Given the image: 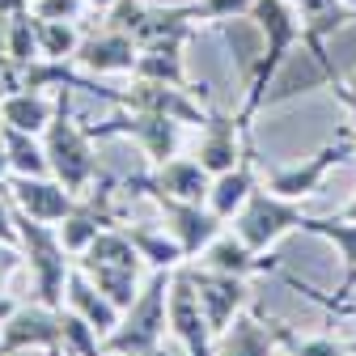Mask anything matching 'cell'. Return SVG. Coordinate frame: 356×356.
I'll list each match as a JSON object with an SVG mask.
<instances>
[{
  "label": "cell",
  "mask_w": 356,
  "mask_h": 356,
  "mask_svg": "<svg viewBox=\"0 0 356 356\" xmlns=\"http://www.w3.org/2000/svg\"><path fill=\"white\" fill-rule=\"evenodd\" d=\"M9 56H13L17 72L38 60V34H34V13H30V5H22V9L9 13Z\"/></svg>",
  "instance_id": "28"
},
{
  "label": "cell",
  "mask_w": 356,
  "mask_h": 356,
  "mask_svg": "<svg viewBox=\"0 0 356 356\" xmlns=\"http://www.w3.org/2000/svg\"><path fill=\"white\" fill-rule=\"evenodd\" d=\"M17 305H22V301H17V297H9V293H5V289H0V323H9V318H13V314H17Z\"/></svg>",
  "instance_id": "35"
},
{
  "label": "cell",
  "mask_w": 356,
  "mask_h": 356,
  "mask_svg": "<svg viewBox=\"0 0 356 356\" xmlns=\"http://www.w3.org/2000/svg\"><path fill=\"white\" fill-rule=\"evenodd\" d=\"M343 5H348V9H352V13H356V0H343Z\"/></svg>",
  "instance_id": "40"
},
{
  "label": "cell",
  "mask_w": 356,
  "mask_h": 356,
  "mask_svg": "<svg viewBox=\"0 0 356 356\" xmlns=\"http://www.w3.org/2000/svg\"><path fill=\"white\" fill-rule=\"evenodd\" d=\"M254 187H259V153H254V145H250V153H246L242 165H234V170H225V174H216V178H212L208 208L229 225V220L242 212V204L254 195Z\"/></svg>",
  "instance_id": "19"
},
{
  "label": "cell",
  "mask_w": 356,
  "mask_h": 356,
  "mask_svg": "<svg viewBox=\"0 0 356 356\" xmlns=\"http://www.w3.org/2000/svg\"><path fill=\"white\" fill-rule=\"evenodd\" d=\"M123 234L131 238V246L140 250L145 267H165V272H174V267L187 263L183 246H178V238L165 225H153V220H136V225H127V220H123Z\"/></svg>",
  "instance_id": "21"
},
{
  "label": "cell",
  "mask_w": 356,
  "mask_h": 356,
  "mask_svg": "<svg viewBox=\"0 0 356 356\" xmlns=\"http://www.w3.org/2000/svg\"><path fill=\"white\" fill-rule=\"evenodd\" d=\"M195 263H204V267H216V272H229V276H272L276 267H280V259H272V254H259V250H250L234 229H220L212 242H208V250L195 259Z\"/></svg>",
  "instance_id": "16"
},
{
  "label": "cell",
  "mask_w": 356,
  "mask_h": 356,
  "mask_svg": "<svg viewBox=\"0 0 356 356\" xmlns=\"http://www.w3.org/2000/svg\"><path fill=\"white\" fill-rule=\"evenodd\" d=\"M115 106H131V111H153V115H170L178 123L204 127L212 106H204L191 89L183 85H165V81H149V76H127V85H119V102Z\"/></svg>",
  "instance_id": "9"
},
{
  "label": "cell",
  "mask_w": 356,
  "mask_h": 356,
  "mask_svg": "<svg viewBox=\"0 0 356 356\" xmlns=\"http://www.w3.org/2000/svg\"><path fill=\"white\" fill-rule=\"evenodd\" d=\"M26 263V254H22V246H5L0 242V289H5V280L17 272V267Z\"/></svg>",
  "instance_id": "32"
},
{
  "label": "cell",
  "mask_w": 356,
  "mask_h": 356,
  "mask_svg": "<svg viewBox=\"0 0 356 356\" xmlns=\"http://www.w3.org/2000/svg\"><path fill=\"white\" fill-rule=\"evenodd\" d=\"M0 356H5V352H0Z\"/></svg>",
  "instance_id": "43"
},
{
  "label": "cell",
  "mask_w": 356,
  "mask_h": 356,
  "mask_svg": "<svg viewBox=\"0 0 356 356\" xmlns=\"http://www.w3.org/2000/svg\"><path fill=\"white\" fill-rule=\"evenodd\" d=\"M76 89H56V119L42 131V149H47V161H51V178L72 191V195H85L89 183L102 174L98 165V149H94V136H89L85 119L76 115V102H72Z\"/></svg>",
  "instance_id": "1"
},
{
  "label": "cell",
  "mask_w": 356,
  "mask_h": 356,
  "mask_svg": "<svg viewBox=\"0 0 356 356\" xmlns=\"http://www.w3.org/2000/svg\"><path fill=\"white\" fill-rule=\"evenodd\" d=\"M246 153H250V123H242V115H220V111H212L208 123L200 127V140H195L200 165L216 178V174L242 165Z\"/></svg>",
  "instance_id": "12"
},
{
  "label": "cell",
  "mask_w": 356,
  "mask_h": 356,
  "mask_svg": "<svg viewBox=\"0 0 356 356\" xmlns=\"http://www.w3.org/2000/svg\"><path fill=\"white\" fill-rule=\"evenodd\" d=\"M339 216H343V220H356V195H352V204H348V208H343Z\"/></svg>",
  "instance_id": "39"
},
{
  "label": "cell",
  "mask_w": 356,
  "mask_h": 356,
  "mask_svg": "<svg viewBox=\"0 0 356 356\" xmlns=\"http://www.w3.org/2000/svg\"><path fill=\"white\" fill-rule=\"evenodd\" d=\"M85 5H89V13H98V17H102V13L115 5V0H85Z\"/></svg>",
  "instance_id": "37"
},
{
  "label": "cell",
  "mask_w": 356,
  "mask_h": 356,
  "mask_svg": "<svg viewBox=\"0 0 356 356\" xmlns=\"http://www.w3.org/2000/svg\"><path fill=\"white\" fill-rule=\"evenodd\" d=\"M30 13L42 22H81L89 5L85 0H30Z\"/></svg>",
  "instance_id": "30"
},
{
  "label": "cell",
  "mask_w": 356,
  "mask_h": 356,
  "mask_svg": "<svg viewBox=\"0 0 356 356\" xmlns=\"http://www.w3.org/2000/svg\"><path fill=\"white\" fill-rule=\"evenodd\" d=\"M280 335V352L284 356H352V339H335V335H297L293 327L276 323Z\"/></svg>",
  "instance_id": "27"
},
{
  "label": "cell",
  "mask_w": 356,
  "mask_h": 356,
  "mask_svg": "<svg viewBox=\"0 0 356 356\" xmlns=\"http://www.w3.org/2000/svg\"><path fill=\"white\" fill-rule=\"evenodd\" d=\"M64 305L68 309H76V314L89 323V327H94L102 339L119 327V318H123V309L94 284V280H89L85 272H81V267L72 263V272H68V284H64Z\"/></svg>",
  "instance_id": "17"
},
{
  "label": "cell",
  "mask_w": 356,
  "mask_h": 356,
  "mask_svg": "<svg viewBox=\"0 0 356 356\" xmlns=\"http://www.w3.org/2000/svg\"><path fill=\"white\" fill-rule=\"evenodd\" d=\"M0 68H13L17 72V64L9 56V13H0Z\"/></svg>",
  "instance_id": "33"
},
{
  "label": "cell",
  "mask_w": 356,
  "mask_h": 356,
  "mask_svg": "<svg viewBox=\"0 0 356 356\" xmlns=\"http://www.w3.org/2000/svg\"><path fill=\"white\" fill-rule=\"evenodd\" d=\"M183 47H187L183 38H165V42H149V47H140L136 76H149V81H165V85H183V89H191L195 81L187 76V56H183Z\"/></svg>",
  "instance_id": "22"
},
{
  "label": "cell",
  "mask_w": 356,
  "mask_h": 356,
  "mask_svg": "<svg viewBox=\"0 0 356 356\" xmlns=\"http://www.w3.org/2000/svg\"><path fill=\"white\" fill-rule=\"evenodd\" d=\"M348 157H356V131H352V123L339 127L335 140H327L314 157H305L297 165H267V161H259V183L267 191L284 195V200H305V195H314L323 187V178L339 161H348Z\"/></svg>",
  "instance_id": "4"
},
{
  "label": "cell",
  "mask_w": 356,
  "mask_h": 356,
  "mask_svg": "<svg viewBox=\"0 0 356 356\" xmlns=\"http://www.w3.org/2000/svg\"><path fill=\"white\" fill-rule=\"evenodd\" d=\"M309 212L301 208V200H284V195H276V191H267L263 183L254 187V195L242 204V212L234 216V234L250 246V250H259V254H267L284 234H293V229H301V220H305Z\"/></svg>",
  "instance_id": "6"
},
{
  "label": "cell",
  "mask_w": 356,
  "mask_h": 356,
  "mask_svg": "<svg viewBox=\"0 0 356 356\" xmlns=\"http://www.w3.org/2000/svg\"><path fill=\"white\" fill-rule=\"evenodd\" d=\"M301 234H318L331 246H339V254H343V289L331 293V318L348 314V309H352V293H356V220H343V216H331V220L305 216Z\"/></svg>",
  "instance_id": "15"
},
{
  "label": "cell",
  "mask_w": 356,
  "mask_h": 356,
  "mask_svg": "<svg viewBox=\"0 0 356 356\" xmlns=\"http://www.w3.org/2000/svg\"><path fill=\"white\" fill-rule=\"evenodd\" d=\"M297 17L305 26V38H331L335 30H343L348 22H356V13L343 5V0H293Z\"/></svg>",
  "instance_id": "26"
},
{
  "label": "cell",
  "mask_w": 356,
  "mask_h": 356,
  "mask_svg": "<svg viewBox=\"0 0 356 356\" xmlns=\"http://www.w3.org/2000/svg\"><path fill=\"white\" fill-rule=\"evenodd\" d=\"M94 140L106 136H131L140 145V153L149 157V165H161L170 157H178L183 149V123L170 119V115H153V111H131V106H115L111 119L102 123H85Z\"/></svg>",
  "instance_id": "5"
},
{
  "label": "cell",
  "mask_w": 356,
  "mask_h": 356,
  "mask_svg": "<svg viewBox=\"0 0 356 356\" xmlns=\"http://www.w3.org/2000/svg\"><path fill=\"white\" fill-rule=\"evenodd\" d=\"M136 60H140V42L131 34L111 30V26H94V30H85L72 64L89 76L106 81V76H136Z\"/></svg>",
  "instance_id": "11"
},
{
  "label": "cell",
  "mask_w": 356,
  "mask_h": 356,
  "mask_svg": "<svg viewBox=\"0 0 356 356\" xmlns=\"http://www.w3.org/2000/svg\"><path fill=\"white\" fill-rule=\"evenodd\" d=\"M276 323L267 309L254 301L246 314H238L225 331L212 339V356H276L280 352V335H276Z\"/></svg>",
  "instance_id": "13"
},
{
  "label": "cell",
  "mask_w": 356,
  "mask_h": 356,
  "mask_svg": "<svg viewBox=\"0 0 356 356\" xmlns=\"http://www.w3.org/2000/svg\"><path fill=\"white\" fill-rule=\"evenodd\" d=\"M17 85H22V72H13V68H0V98H9Z\"/></svg>",
  "instance_id": "34"
},
{
  "label": "cell",
  "mask_w": 356,
  "mask_h": 356,
  "mask_svg": "<svg viewBox=\"0 0 356 356\" xmlns=\"http://www.w3.org/2000/svg\"><path fill=\"white\" fill-rule=\"evenodd\" d=\"M352 356H356V352H352Z\"/></svg>",
  "instance_id": "44"
},
{
  "label": "cell",
  "mask_w": 356,
  "mask_h": 356,
  "mask_svg": "<svg viewBox=\"0 0 356 356\" xmlns=\"http://www.w3.org/2000/svg\"><path fill=\"white\" fill-rule=\"evenodd\" d=\"M5 191H9V200L26 212V216H34V220H47V225H60V220L76 208V195L60 183V178H9L5 183Z\"/></svg>",
  "instance_id": "14"
},
{
  "label": "cell",
  "mask_w": 356,
  "mask_h": 356,
  "mask_svg": "<svg viewBox=\"0 0 356 356\" xmlns=\"http://www.w3.org/2000/svg\"><path fill=\"white\" fill-rule=\"evenodd\" d=\"M187 272H191V284L200 293V305H204V318L212 327V335H220L238 314L254 305V293L246 284V276H229V272H216V267H204L195 259H187Z\"/></svg>",
  "instance_id": "8"
},
{
  "label": "cell",
  "mask_w": 356,
  "mask_h": 356,
  "mask_svg": "<svg viewBox=\"0 0 356 356\" xmlns=\"http://www.w3.org/2000/svg\"><path fill=\"white\" fill-rule=\"evenodd\" d=\"M165 314H170L174 339L183 343L187 356H212V339H216V335H212V327H208V318H204V305H200V293H195V284H191L187 263L174 267Z\"/></svg>",
  "instance_id": "10"
},
{
  "label": "cell",
  "mask_w": 356,
  "mask_h": 356,
  "mask_svg": "<svg viewBox=\"0 0 356 356\" xmlns=\"http://www.w3.org/2000/svg\"><path fill=\"white\" fill-rule=\"evenodd\" d=\"M34 34H38V60L72 64L76 51H81L85 26L81 22H42V17H34Z\"/></svg>",
  "instance_id": "25"
},
{
  "label": "cell",
  "mask_w": 356,
  "mask_h": 356,
  "mask_svg": "<svg viewBox=\"0 0 356 356\" xmlns=\"http://www.w3.org/2000/svg\"><path fill=\"white\" fill-rule=\"evenodd\" d=\"M68 352V335H64V305L51 309L42 301H22L17 314L9 323H0V352L17 356V352Z\"/></svg>",
  "instance_id": "7"
},
{
  "label": "cell",
  "mask_w": 356,
  "mask_h": 356,
  "mask_svg": "<svg viewBox=\"0 0 356 356\" xmlns=\"http://www.w3.org/2000/svg\"><path fill=\"white\" fill-rule=\"evenodd\" d=\"M0 242H5V246H22V238H17V220H13V200H9L5 187H0Z\"/></svg>",
  "instance_id": "31"
},
{
  "label": "cell",
  "mask_w": 356,
  "mask_h": 356,
  "mask_svg": "<svg viewBox=\"0 0 356 356\" xmlns=\"http://www.w3.org/2000/svg\"><path fill=\"white\" fill-rule=\"evenodd\" d=\"M56 106H60V98L47 94V89L17 85L9 98H0V123L17 127V131H30V136H42L47 123L56 119Z\"/></svg>",
  "instance_id": "20"
},
{
  "label": "cell",
  "mask_w": 356,
  "mask_h": 356,
  "mask_svg": "<svg viewBox=\"0 0 356 356\" xmlns=\"http://www.w3.org/2000/svg\"><path fill=\"white\" fill-rule=\"evenodd\" d=\"M145 183L174 195V200H195V204H208V191H212V174L200 165V157H170L161 165H153V174H145Z\"/></svg>",
  "instance_id": "18"
},
{
  "label": "cell",
  "mask_w": 356,
  "mask_h": 356,
  "mask_svg": "<svg viewBox=\"0 0 356 356\" xmlns=\"http://www.w3.org/2000/svg\"><path fill=\"white\" fill-rule=\"evenodd\" d=\"M13 178V165H9V149H5V136H0V187Z\"/></svg>",
  "instance_id": "36"
},
{
  "label": "cell",
  "mask_w": 356,
  "mask_h": 356,
  "mask_svg": "<svg viewBox=\"0 0 356 356\" xmlns=\"http://www.w3.org/2000/svg\"><path fill=\"white\" fill-rule=\"evenodd\" d=\"M76 267H81V272L89 276V280H94L119 309H127L131 301H136L140 297V289H145V267H123V263H81L76 259Z\"/></svg>",
  "instance_id": "23"
},
{
  "label": "cell",
  "mask_w": 356,
  "mask_h": 356,
  "mask_svg": "<svg viewBox=\"0 0 356 356\" xmlns=\"http://www.w3.org/2000/svg\"><path fill=\"white\" fill-rule=\"evenodd\" d=\"M276 356H284V352H276Z\"/></svg>",
  "instance_id": "42"
},
{
  "label": "cell",
  "mask_w": 356,
  "mask_h": 356,
  "mask_svg": "<svg viewBox=\"0 0 356 356\" xmlns=\"http://www.w3.org/2000/svg\"><path fill=\"white\" fill-rule=\"evenodd\" d=\"M352 309H356V293H352Z\"/></svg>",
  "instance_id": "41"
},
{
  "label": "cell",
  "mask_w": 356,
  "mask_h": 356,
  "mask_svg": "<svg viewBox=\"0 0 356 356\" xmlns=\"http://www.w3.org/2000/svg\"><path fill=\"white\" fill-rule=\"evenodd\" d=\"M0 136H5L9 165H13L17 178H47V174H51V161H47V149H42V136H30V131L5 127V123H0Z\"/></svg>",
  "instance_id": "24"
},
{
  "label": "cell",
  "mask_w": 356,
  "mask_h": 356,
  "mask_svg": "<svg viewBox=\"0 0 356 356\" xmlns=\"http://www.w3.org/2000/svg\"><path fill=\"white\" fill-rule=\"evenodd\" d=\"M343 102V111H348V123H352V131H356V102H348V98H339Z\"/></svg>",
  "instance_id": "38"
},
{
  "label": "cell",
  "mask_w": 356,
  "mask_h": 356,
  "mask_svg": "<svg viewBox=\"0 0 356 356\" xmlns=\"http://www.w3.org/2000/svg\"><path fill=\"white\" fill-rule=\"evenodd\" d=\"M13 220H17V238H22V254L30 263V276H34V301L60 309L64 305V284H68V272H72V254L64 250L56 225H47V220H34L26 216L17 204H13Z\"/></svg>",
  "instance_id": "3"
},
{
  "label": "cell",
  "mask_w": 356,
  "mask_h": 356,
  "mask_svg": "<svg viewBox=\"0 0 356 356\" xmlns=\"http://www.w3.org/2000/svg\"><path fill=\"white\" fill-rule=\"evenodd\" d=\"M170 280H174V272L149 267L140 297L123 309L119 327L102 339V356H157L161 352V335L170 331V314H165Z\"/></svg>",
  "instance_id": "2"
},
{
  "label": "cell",
  "mask_w": 356,
  "mask_h": 356,
  "mask_svg": "<svg viewBox=\"0 0 356 356\" xmlns=\"http://www.w3.org/2000/svg\"><path fill=\"white\" fill-rule=\"evenodd\" d=\"M187 9H191L195 26H220L234 17H250L254 0H187Z\"/></svg>",
  "instance_id": "29"
}]
</instances>
